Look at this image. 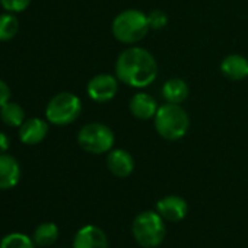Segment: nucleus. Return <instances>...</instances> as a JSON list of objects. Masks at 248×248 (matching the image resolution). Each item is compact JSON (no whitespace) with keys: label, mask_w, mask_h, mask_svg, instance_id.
<instances>
[{"label":"nucleus","mask_w":248,"mask_h":248,"mask_svg":"<svg viewBox=\"0 0 248 248\" xmlns=\"http://www.w3.org/2000/svg\"><path fill=\"white\" fill-rule=\"evenodd\" d=\"M30 5L31 0H0V6L11 14H21L27 11Z\"/></svg>","instance_id":"21"},{"label":"nucleus","mask_w":248,"mask_h":248,"mask_svg":"<svg viewBox=\"0 0 248 248\" xmlns=\"http://www.w3.org/2000/svg\"><path fill=\"white\" fill-rule=\"evenodd\" d=\"M21 180V165L9 154L0 155V190H11Z\"/></svg>","instance_id":"13"},{"label":"nucleus","mask_w":248,"mask_h":248,"mask_svg":"<svg viewBox=\"0 0 248 248\" xmlns=\"http://www.w3.org/2000/svg\"><path fill=\"white\" fill-rule=\"evenodd\" d=\"M48 121L40 117H32V118H27L24 121V124L19 127V140L24 145L28 146H34L41 143L47 135H48Z\"/></svg>","instance_id":"8"},{"label":"nucleus","mask_w":248,"mask_h":248,"mask_svg":"<svg viewBox=\"0 0 248 248\" xmlns=\"http://www.w3.org/2000/svg\"><path fill=\"white\" fill-rule=\"evenodd\" d=\"M115 76L121 83L130 88H148L158 76L156 59L146 48L138 46L126 48L117 57Z\"/></svg>","instance_id":"1"},{"label":"nucleus","mask_w":248,"mask_h":248,"mask_svg":"<svg viewBox=\"0 0 248 248\" xmlns=\"http://www.w3.org/2000/svg\"><path fill=\"white\" fill-rule=\"evenodd\" d=\"M115 142L114 132L102 123H88L78 132L79 146L92 155L108 154Z\"/></svg>","instance_id":"6"},{"label":"nucleus","mask_w":248,"mask_h":248,"mask_svg":"<svg viewBox=\"0 0 248 248\" xmlns=\"http://www.w3.org/2000/svg\"><path fill=\"white\" fill-rule=\"evenodd\" d=\"M9 148H11V140H9L8 135L0 132V155L6 154L9 151Z\"/></svg>","instance_id":"23"},{"label":"nucleus","mask_w":248,"mask_h":248,"mask_svg":"<svg viewBox=\"0 0 248 248\" xmlns=\"http://www.w3.org/2000/svg\"><path fill=\"white\" fill-rule=\"evenodd\" d=\"M188 85L181 78H171L162 86V96L170 104H183L188 98Z\"/></svg>","instance_id":"15"},{"label":"nucleus","mask_w":248,"mask_h":248,"mask_svg":"<svg viewBox=\"0 0 248 248\" xmlns=\"http://www.w3.org/2000/svg\"><path fill=\"white\" fill-rule=\"evenodd\" d=\"M73 248H108L107 233L99 226L85 225L76 232Z\"/></svg>","instance_id":"11"},{"label":"nucleus","mask_w":248,"mask_h":248,"mask_svg":"<svg viewBox=\"0 0 248 248\" xmlns=\"http://www.w3.org/2000/svg\"><path fill=\"white\" fill-rule=\"evenodd\" d=\"M11 95H12V92H11L9 85L3 79H0V108L11 101Z\"/></svg>","instance_id":"22"},{"label":"nucleus","mask_w":248,"mask_h":248,"mask_svg":"<svg viewBox=\"0 0 248 248\" xmlns=\"http://www.w3.org/2000/svg\"><path fill=\"white\" fill-rule=\"evenodd\" d=\"M156 212L167 222H180L186 217L188 212L187 202L175 194L165 196L156 203Z\"/></svg>","instance_id":"10"},{"label":"nucleus","mask_w":248,"mask_h":248,"mask_svg":"<svg viewBox=\"0 0 248 248\" xmlns=\"http://www.w3.org/2000/svg\"><path fill=\"white\" fill-rule=\"evenodd\" d=\"M82 112V101L72 92L54 95L46 107V120L54 126H67L76 121Z\"/></svg>","instance_id":"5"},{"label":"nucleus","mask_w":248,"mask_h":248,"mask_svg":"<svg viewBox=\"0 0 248 248\" xmlns=\"http://www.w3.org/2000/svg\"><path fill=\"white\" fill-rule=\"evenodd\" d=\"M148 21L151 25V30H162L168 24V16L164 11L161 9H154L148 14Z\"/></svg>","instance_id":"20"},{"label":"nucleus","mask_w":248,"mask_h":248,"mask_svg":"<svg viewBox=\"0 0 248 248\" xmlns=\"http://www.w3.org/2000/svg\"><path fill=\"white\" fill-rule=\"evenodd\" d=\"M105 162L108 171L118 178H127L135 171V159L126 149H111Z\"/></svg>","instance_id":"9"},{"label":"nucleus","mask_w":248,"mask_h":248,"mask_svg":"<svg viewBox=\"0 0 248 248\" xmlns=\"http://www.w3.org/2000/svg\"><path fill=\"white\" fill-rule=\"evenodd\" d=\"M159 105L156 102V99L146 93V92H138L130 98L129 102V109L132 112V115L138 120H151L155 117L156 111H158Z\"/></svg>","instance_id":"12"},{"label":"nucleus","mask_w":248,"mask_h":248,"mask_svg":"<svg viewBox=\"0 0 248 248\" xmlns=\"http://www.w3.org/2000/svg\"><path fill=\"white\" fill-rule=\"evenodd\" d=\"M19 32V19L15 14H0V43L11 41Z\"/></svg>","instance_id":"18"},{"label":"nucleus","mask_w":248,"mask_h":248,"mask_svg":"<svg viewBox=\"0 0 248 248\" xmlns=\"http://www.w3.org/2000/svg\"><path fill=\"white\" fill-rule=\"evenodd\" d=\"M0 248H35V242L25 233L12 232L2 238Z\"/></svg>","instance_id":"19"},{"label":"nucleus","mask_w":248,"mask_h":248,"mask_svg":"<svg viewBox=\"0 0 248 248\" xmlns=\"http://www.w3.org/2000/svg\"><path fill=\"white\" fill-rule=\"evenodd\" d=\"M118 78L108 75V73H99L95 75L86 85V93L88 96L99 104L111 101L117 92H118Z\"/></svg>","instance_id":"7"},{"label":"nucleus","mask_w":248,"mask_h":248,"mask_svg":"<svg viewBox=\"0 0 248 248\" xmlns=\"http://www.w3.org/2000/svg\"><path fill=\"white\" fill-rule=\"evenodd\" d=\"M35 245L38 247H50L59 239V228L53 222L41 223L35 228L34 236H32Z\"/></svg>","instance_id":"17"},{"label":"nucleus","mask_w":248,"mask_h":248,"mask_svg":"<svg viewBox=\"0 0 248 248\" xmlns=\"http://www.w3.org/2000/svg\"><path fill=\"white\" fill-rule=\"evenodd\" d=\"M220 72L231 80L248 78V59L241 54H229L220 63Z\"/></svg>","instance_id":"14"},{"label":"nucleus","mask_w":248,"mask_h":248,"mask_svg":"<svg viewBox=\"0 0 248 248\" xmlns=\"http://www.w3.org/2000/svg\"><path fill=\"white\" fill-rule=\"evenodd\" d=\"M132 233L140 247L155 248L162 244L167 235L165 220L156 210H145L135 217L132 223Z\"/></svg>","instance_id":"4"},{"label":"nucleus","mask_w":248,"mask_h":248,"mask_svg":"<svg viewBox=\"0 0 248 248\" xmlns=\"http://www.w3.org/2000/svg\"><path fill=\"white\" fill-rule=\"evenodd\" d=\"M149 31L151 25L148 15L138 9H126L120 12L111 24L114 38L123 44H136L142 41Z\"/></svg>","instance_id":"3"},{"label":"nucleus","mask_w":248,"mask_h":248,"mask_svg":"<svg viewBox=\"0 0 248 248\" xmlns=\"http://www.w3.org/2000/svg\"><path fill=\"white\" fill-rule=\"evenodd\" d=\"M0 118H2V123L6 124L8 127H14V129H19L25 118V109L22 108L21 104L18 102H6L2 108H0Z\"/></svg>","instance_id":"16"},{"label":"nucleus","mask_w":248,"mask_h":248,"mask_svg":"<svg viewBox=\"0 0 248 248\" xmlns=\"http://www.w3.org/2000/svg\"><path fill=\"white\" fill-rule=\"evenodd\" d=\"M156 133L170 142L183 139L190 129V117L181 104L165 102L161 105L154 117Z\"/></svg>","instance_id":"2"}]
</instances>
